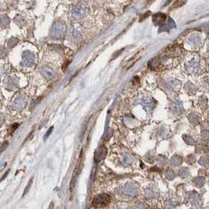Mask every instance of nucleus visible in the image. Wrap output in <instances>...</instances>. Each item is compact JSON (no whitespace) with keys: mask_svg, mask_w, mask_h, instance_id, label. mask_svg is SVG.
<instances>
[{"mask_svg":"<svg viewBox=\"0 0 209 209\" xmlns=\"http://www.w3.org/2000/svg\"><path fill=\"white\" fill-rule=\"evenodd\" d=\"M172 162H173V164H180L181 162H182V161H181V159L179 158V157H176V160H172Z\"/></svg>","mask_w":209,"mask_h":209,"instance_id":"f8f14e48","label":"nucleus"},{"mask_svg":"<svg viewBox=\"0 0 209 209\" xmlns=\"http://www.w3.org/2000/svg\"><path fill=\"white\" fill-rule=\"evenodd\" d=\"M32 180H30L29 181V183H28V186H27V188L25 189V193H26L28 192V189H29V187H30V186H31V183H32ZM24 193V194H25Z\"/></svg>","mask_w":209,"mask_h":209,"instance_id":"2eb2a0df","label":"nucleus"},{"mask_svg":"<svg viewBox=\"0 0 209 209\" xmlns=\"http://www.w3.org/2000/svg\"><path fill=\"white\" fill-rule=\"evenodd\" d=\"M110 201V196L107 194L98 195L94 198L93 204L95 205H104L107 204Z\"/></svg>","mask_w":209,"mask_h":209,"instance_id":"f257e3e1","label":"nucleus"},{"mask_svg":"<svg viewBox=\"0 0 209 209\" xmlns=\"http://www.w3.org/2000/svg\"><path fill=\"white\" fill-rule=\"evenodd\" d=\"M186 68H187V70L189 71V72H196V70H197V68H198V64L196 63V62H191V63H189V65L186 66Z\"/></svg>","mask_w":209,"mask_h":209,"instance_id":"0eeeda50","label":"nucleus"},{"mask_svg":"<svg viewBox=\"0 0 209 209\" xmlns=\"http://www.w3.org/2000/svg\"><path fill=\"white\" fill-rule=\"evenodd\" d=\"M208 161H207V159H202L201 161H200V164H202V165L204 166H207V164H208Z\"/></svg>","mask_w":209,"mask_h":209,"instance_id":"9b49d317","label":"nucleus"},{"mask_svg":"<svg viewBox=\"0 0 209 209\" xmlns=\"http://www.w3.org/2000/svg\"><path fill=\"white\" fill-rule=\"evenodd\" d=\"M17 126H18V124H14V125H13V126L11 127V128H12V130H13V131L15 130V129H16V127Z\"/></svg>","mask_w":209,"mask_h":209,"instance_id":"dca6fc26","label":"nucleus"},{"mask_svg":"<svg viewBox=\"0 0 209 209\" xmlns=\"http://www.w3.org/2000/svg\"><path fill=\"white\" fill-rule=\"evenodd\" d=\"M143 105L146 108V110H152L153 108V103L152 102V99H150V98L145 100V101L143 102Z\"/></svg>","mask_w":209,"mask_h":209,"instance_id":"6e6552de","label":"nucleus"},{"mask_svg":"<svg viewBox=\"0 0 209 209\" xmlns=\"http://www.w3.org/2000/svg\"><path fill=\"white\" fill-rule=\"evenodd\" d=\"M202 137L204 138V139H209V131H205L202 133Z\"/></svg>","mask_w":209,"mask_h":209,"instance_id":"ddd939ff","label":"nucleus"},{"mask_svg":"<svg viewBox=\"0 0 209 209\" xmlns=\"http://www.w3.org/2000/svg\"><path fill=\"white\" fill-rule=\"evenodd\" d=\"M42 72H43V75H44L47 79H51V78L54 76V71H53L51 68H48V67L44 68V69L42 70Z\"/></svg>","mask_w":209,"mask_h":209,"instance_id":"39448f33","label":"nucleus"},{"mask_svg":"<svg viewBox=\"0 0 209 209\" xmlns=\"http://www.w3.org/2000/svg\"><path fill=\"white\" fill-rule=\"evenodd\" d=\"M122 192L127 196H133L136 194V189L133 185H125L122 189Z\"/></svg>","mask_w":209,"mask_h":209,"instance_id":"f03ea898","label":"nucleus"},{"mask_svg":"<svg viewBox=\"0 0 209 209\" xmlns=\"http://www.w3.org/2000/svg\"><path fill=\"white\" fill-rule=\"evenodd\" d=\"M33 61V57L31 54H25L24 55L23 58V65L25 66H28L31 64L32 63Z\"/></svg>","mask_w":209,"mask_h":209,"instance_id":"20e7f679","label":"nucleus"},{"mask_svg":"<svg viewBox=\"0 0 209 209\" xmlns=\"http://www.w3.org/2000/svg\"><path fill=\"white\" fill-rule=\"evenodd\" d=\"M106 150L104 148V147H101V148L98 149V150L96 151L95 155H94V158H95L96 161H101L103 158L105 156V153H106Z\"/></svg>","mask_w":209,"mask_h":209,"instance_id":"7ed1b4c3","label":"nucleus"},{"mask_svg":"<svg viewBox=\"0 0 209 209\" xmlns=\"http://www.w3.org/2000/svg\"><path fill=\"white\" fill-rule=\"evenodd\" d=\"M52 131H53V127H51V129H49L48 131H47V134H46V136H45V138H44V139H47V137H48L49 135H50V134H51V132H52Z\"/></svg>","mask_w":209,"mask_h":209,"instance_id":"4468645a","label":"nucleus"},{"mask_svg":"<svg viewBox=\"0 0 209 209\" xmlns=\"http://www.w3.org/2000/svg\"><path fill=\"white\" fill-rule=\"evenodd\" d=\"M172 109H173L174 112H175V113H180L182 111V103L179 102V101H176V102L174 103Z\"/></svg>","mask_w":209,"mask_h":209,"instance_id":"423d86ee","label":"nucleus"},{"mask_svg":"<svg viewBox=\"0 0 209 209\" xmlns=\"http://www.w3.org/2000/svg\"><path fill=\"white\" fill-rule=\"evenodd\" d=\"M23 102V101H21V98H17V99L16 100V101H14V104H13V106L15 107V108H19L21 105V104Z\"/></svg>","mask_w":209,"mask_h":209,"instance_id":"1a4fd4ad","label":"nucleus"},{"mask_svg":"<svg viewBox=\"0 0 209 209\" xmlns=\"http://www.w3.org/2000/svg\"><path fill=\"white\" fill-rule=\"evenodd\" d=\"M196 183L197 184V186H201L202 184L204 183V179H201V178H198V179L196 180Z\"/></svg>","mask_w":209,"mask_h":209,"instance_id":"9d476101","label":"nucleus"}]
</instances>
